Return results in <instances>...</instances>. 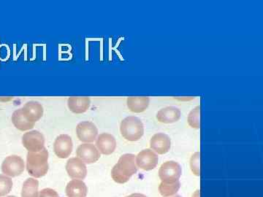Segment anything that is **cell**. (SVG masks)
<instances>
[{"mask_svg":"<svg viewBox=\"0 0 263 197\" xmlns=\"http://www.w3.org/2000/svg\"><path fill=\"white\" fill-rule=\"evenodd\" d=\"M138 171L136 162V155L126 153L119 158L111 170V177L116 183L124 184Z\"/></svg>","mask_w":263,"mask_h":197,"instance_id":"cell-1","label":"cell"},{"mask_svg":"<svg viewBox=\"0 0 263 197\" xmlns=\"http://www.w3.org/2000/svg\"><path fill=\"white\" fill-rule=\"evenodd\" d=\"M48 168V151L46 148L40 152H28L27 169L30 175L34 179H40L47 174Z\"/></svg>","mask_w":263,"mask_h":197,"instance_id":"cell-2","label":"cell"},{"mask_svg":"<svg viewBox=\"0 0 263 197\" xmlns=\"http://www.w3.org/2000/svg\"><path fill=\"white\" fill-rule=\"evenodd\" d=\"M122 136L128 141H139L144 134V127L141 119L136 116L125 117L121 123Z\"/></svg>","mask_w":263,"mask_h":197,"instance_id":"cell-3","label":"cell"},{"mask_svg":"<svg viewBox=\"0 0 263 197\" xmlns=\"http://www.w3.org/2000/svg\"><path fill=\"white\" fill-rule=\"evenodd\" d=\"M182 174V169L178 162L169 161L161 165L159 170V177L162 182L175 183L179 181Z\"/></svg>","mask_w":263,"mask_h":197,"instance_id":"cell-4","label":"cell"},{"mask_svg":"<svg viewBox=\"0 0 263 197\" xmlns=\"http://www.w3.org/2000/svg\"><path fill=\"white\" fill-rule=\"evenodd\" d=\"M25 169V164L22 157L13 155L7 157L2 164V172L5 175L14 178L21 175Z\"/></svg>","mask_w":263,"mask_h":197,"instance_id":"cell-5","label":"cell"},{"mask_svg":"<svg viewBox=\"0 0 263 197\" xmlns=\"http://www.w3.org/2000/svg\"><path fill=\"white\" fill-rule=\"evenodd\" d=\"M22 144L28 152H40L45 148V137L39 131H27L22 136Z\"/></svg>","mask_w":263,"mask_h":197,"instance_id":"cell-6","label":"cell"},{"mask_svg":"<svg viewBox=\"0 0 263 197\" xmlns=\"http://www.w3.org/2000/svg\"><path fill=\"white\" fill-rule=\"evenodd\" d=\"M76 134L79 141L84 143H91L96 141L98 129L94 123L82 122L76 127Z\"/></svg>","mask_w":263,"mask_h":197,"instance_id":"cell-7","label":"cell"},{"mask_svg":"<svg viewBox=\"0 0 263 197\" xmlns=\"http://www.w3.org/2000/svg\"><path fill=\"white\" fill-rule=\"evenodd\" d=\"M158 162V155L151 149L142 150L136 158V165L145 171L153 170L157 167Z\"/></svg>","mask_w":263,"mask_h":197,"instance_id":"cell-8","label":"cell"},{"mask_svg":"<svg viewBox=\"0 0 263 197\" xmlns=\"http://www.w3.org/2000/svg\"><path fill=\"white\" fill-rule=\"evenodd\" d=\"M73 149L72 138L67 134H60L57 136L53 144L55 154L60 159H67L70 156Z\"/></svg>","mask_w":263,"mask_h":197,"instance_id":"cell-9","label":"cell"},{"mask_svg":"<svg viewBox=\"0 0 263 197\" xmlns=\"http://www.w3.org/2000/svg\"><path fill=\"white\" fill-rule=\"evenodd\" d=\"M78 158L85 164H91L98 162L100 158V153L97 147L91 143H84L78 147L76 150Z\"/></svg>","mask_w":263,"mask_h":197,"instance_id":"cell-10","label":"cell"},{"mask_svg":"<svg viewBox=\"0 0 263 197\" xmlns=\"http://www.w3.org/2000/svg\"><path fill=\"white\" fill-rule=\"evenodd\" d=\"M66 170L69 177L73 180H84L87 174L86 164L78 157L67 161Z\"/></svg>","mask_w":263,"mask_h":197,"instance_id":"cell-11","label":"cell"},{"mask_svg":"<svg viewBox=\"0 0 263 197\" xmlns=\"http://www.w3.org/2000/svg\"><path fill=\"white\" fill-rule=\"evenodd\" d=\"M117 144L115 137L108 133H103L97 137V148L102 154H112L117 148Z\"/></svg>","mask_w":263,"mask_h":197,"instance_id":"cell-12","label":"cell"},{"mask_svg":"<svg viewBox=\"0 0 263 197\" xmlns=\"http://www.w3.org/2000/svg\"><path fill=\"white\" fill-rule=\"evenodd\" d=\"M150 147L158 154H165L171 149V138L164 133H157L151 139Z\"/></svg>","mask_w":263,"mask_h":197,"instance_id":"cell-13","label":"cell"},{"mask_svg":"<svg viewBox=\"0 0 263 197\" xmlns=\"http://www.w3.org/2000/svg\"><path fill=\"white\" fill-rule=\"evenodd\" d=\"M22 109L26 117L34 124L43 117L44 113L43 105L36 101L27 102Z\"/></svg>","mask_w":263,"mask_h":197,"instance_id":"cell-14","label":"cell"},{"mask_svg":"<svg viewBox=\"0 0 263 197\" xmlns=\"http://www.w3.org/2000/svg\"><path fill=\"white\" fill-rule=\"evenodd\" d=\"M181 110L174 106L161 109L157 113V119L159 122L163 124H173L177 122L181 119Z\"/></svg>","mask_w":263,"mask_h":197,"instance_id":"cell-15","label":"cell"},{"mask_svg":"<svg viewBox=\"0 0 263 197\" xmlns=\"http://www.w3.org/2000/svg\"><path fill=\"white\" fill-rule=\"evenodd\" d=\"M67 106L72 113L81 114L86 113L91 106L89 97H76L72 96L67 100Z\"/></svg>","mask_w":263,"mask_h":197,"instance_id":"cell-16","label":"cell"},{"mask_svg":"<svg viewBox=\"0 0 263 197\" xmlns=\"http://www.w3.org/2000/svg\"><path fill=\"white\" fill-rule=\"evenodd\" d=\"M87 193V186L81 180H72L66 187L67 197H86Z\"/></svg>","mask_w":263,"mask_h":197,"instance_id":"cell-17","label":"cell"},{"mask_svg":"<svg viewBox=\"0 0 263 197\" xmlns=\"http://www.w3.org/2000/svg\"><path fill=\"white\" fill-rule=\"evenodd\" d=\"M12 123L17 129L22 131L30 130L34 127V123L29 122L22 112V109H18L13 112L11 117Z\"/></svg>","mask_w":263,"mask_h":197,"instance_id":"cell-18","label":"cell"},{"mask_svg":"<svg viewBox=\"0 0 263 197\" xmlns=\"http://www.w3.org/2000/svg\"><path fill=\"white\" fill-rule=\"evenodd\" d=\"M150 98L146 96L143 97H128L127 100V108L135 113H141L144 112L149 105Z\"/></svg>","mask_w":263,"mask_h":197,"instance_id":"cell-19","label":"cell"},{"mask_svg":"<svg viewBox=\"0 0 263 197\" xmlns=\"http://www.w3.org/2000/svg\"><path fill=\"white\" fill-rule=\"evenodd\" d=\"M38 187L39 182L35 179H28L26 180L22 186V197H38Z\"/></svg>","mask_w":263,"mask_h":197,"instance_id":"cell-20","label":"cell"},{"mask_svg":"<svg viewBox=\"0 0 263 197\" xmlns=\"http://www.w3.org/2000/svg\"><path fill=\"white\" fill-rule=\"evenodd\" d=\"M181 183L179 181L171 183L162 182L159 186V191L162 196H172L179 191Z\"/></svg>","mask_w":263,"mask_h":197,"instance_id":"cell-21","label":"cell"},{"mask_svg":"<svg viewBox=\"0 0 263 197\" xmlns=\"http://www.w3.org/2000/svg\"><path fill=\"white\" fill-rule=\"evenodd\" d=\"M13 181L5 174H0V196H5L11 191Z\"/></svg>","mask_w":263,"mask_h":197,"instance_id":"cell-22","label":"cell"},{"mask_svg":"<svg viewBox=\"0 0 263 197\" xmlns=\"http://www.w3.org/2000/svg\"><path fill=\"white\" fill-rule=\"evenodd\" d=\"M200 106L195 107L189 114L188 124L193 129H199L200 128Z\"/></svg>","mask_w":263,"mask_h":197,"instance_id":"cell-23","label":"cell"},{"mask_svg":"<svg viewBox=\"0 0 263 197\" xmlns=\"http://www.w3.org/2000/svg\"><path fill=\"white\" fill-rule=\"evenodd\" d=\"M200 153L196 152L192 155L190 159V168L193 173L196 176L200 175Z\"/></svg>","mask_w":263,"mask_h":197,"instance_id":"cell-24","label":"cell"},{"mask_svg":"<svg viewBox=\"0 0 263 197\" xmlns=\"http://www.w3.org/2000/svg\"><path fill=\"white\" fill-rule=\"evenodd\" d=\"M38 197H59V194L55 190L51 188H44L42 191H40Z\"/></svg>","mask_w":263,"mask_h":197,"instance_id":"cell-25","label":"cell"},{"mask_svg":"<svg viewBox=\"0 0 263 197\" xmlns=\"http://www.w3.org/2000/svg\"><path fill=\"white\" fill-rule=\"evenodd\" d=\"M125 197H147L146 195L142 194V193H133V194L129 195V196Z\"/></svg>","mask_w":263,"mask_h":197,"instance_id":"cell-26","label":"cell"},{"mask_svg":"<svg viewBox=\"0 0 263 197\" xmlns=\"http://www.w3.org/2000/svg\"><path fill=\"white\" fill-rule=\"evenodd\" d=\"M200 190H197V191H195V193H193V196L192 197H200Z\"/></svg>","mask_w":263,"mask_h":197,"instance_id":"cell-27","label":"cell"},{"mask_svg":"<svg viewBox=\"0 0 263 197\" xmlns=\"http://www.w3.org/2000/svg\"><path fill=\"white\" fill-rule=\"evenodd\" d=\"M169 197H182V196H180V195H174V196H169Z\"/></svg>","mask_w":263,"mask_h":197,"instance_id":"cell-28","label":"cell"},{"mask_svg":"<svg viewBox=\"0 0 263 197\" xmlns=\"http://www.w3.org/2000/svg\"><path fill=\"white\" fill-rule=\"evenodd\" d=\"M6 197H16V196H6Z\"/></svg>","mask_w":263,"mask_h":197,"instance_id":"cell-29","label":"cell"}]
</instances>
